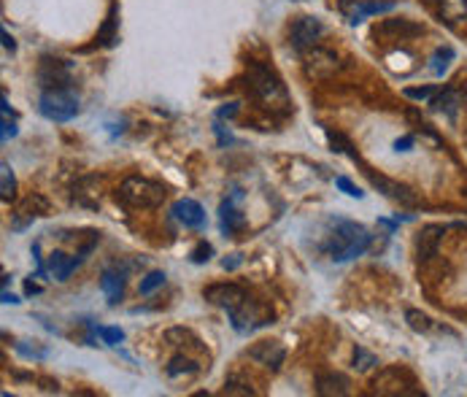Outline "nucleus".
<instances>
[{
    "label": "nucleus",
    "instance_id": "f257e3e1",
    "mask_svg": "<svg viewBox=\"0 0 467 397\" xmlns=\"http://www.w3.org/2000/svg\"><path fill=\"white\" fill-rule=\"evenodd\" d=\"M370 246V232L348 219H338L332 227L330 238L324 244V251L330 254V260L335 262H348L354 257H362Z\"/></svg>",
    "mask_w": 467,
    "mask_h": 397
},
{
    "label": "nucleus",
    "instance_id": "f03ea898",
    "mask_svg": "<svg viewBox=\"0 0 467 397\" xmlns=\"http://www.w3.org/2000/svg\"><path fill=\"white\" fill-rule=\"evenodd\" d=\"M249 87H252L254 97L265 108H276V111H287L289 108L287 87L281 84V78L276 76L268 65L254 62L249 68Z\"/></svg>",
    "mask_w": 467,
    "mask_h": 397
},
{
    "label": "nucleus",
    "instance_id": "7ed1b4c3",
    "mask_svg": "<svg viewBox=\"0 0 467 397\" xmlns=\"http://www.w3.org/2000/svg\"><path fill=\"white\" fill-rule=\"evenodd\" d=\"M117 198L130 206V208H157L162 206V200L167 198L165 186L151 179H141V176H130L119 184Z\"/></svg>",
    "mask_w": 467,
    "mask_h": 397
},
{
    "label": "nucleus",
    "instance_id": "20e7f679",
    "mask_svg": "<svg viewBox=\"0 0 467 397\" xmlns=\"http://www.w3.org/2000/svg\"><path fill=\"white\" fill-rule=\"evenodd\" d=\"M38 108L52 122H71L78 114V97L71 90H46L38 100Z\"/></svg>",
    "mask_w": 467,
    "mask_h": 397
},
{
    "label": "nucleus",
    "instance_id": "39448f33",
    "mask_svg": "<svg viewBox=\"0 0 467 397\" xmlns=\"http://www.w3.org/2000/svg\"><path fill=\"white\" fill-rule=\"evenodd\" d=\"M203 297L208 303H213V306L225 308L227 314H232V311H238L249 300V292L238 287V284H213V287L203 292Z\"/></svg>",
    "mask_w": 467,
    "mask_h": 397
},
{
    "label": "nucleus",
    "instance_id": "423d86ee",
    "mask_svg": "<svg viewBox=\"0 0 467 397\" xmlns=\"http://www.w3.org/2000/svg\"><path fill=\"white\" fill-rule=\"evenodd\" d=\"M341 68L338 54L330 49H321V46H311L308 54H305V73L311 78H330L335 71Z\"/></svg>",
    "mask_w": 467,
    "mask_h": 397
},
{
    "label": "nucleus",
    "instance_id": "0eeeda50",
    "mask_svg": "<svg viewBox=\"0 0 467 397\" xmlns=\"http://www.w3.org/2000/svg\"><path fill=\"white\" fill-rule=\"evenodd\" d=\"M321 32H324V28H321V22H319L317 16H300V19L292 25L289 38H292V46H295L297 52H308L311 46H317Z\"/></svg>",
    "mask_w": 467,
    "mask_h": 397
},
{
    "label": "nucleus",
    "instance_id": "6e6552de",
    "mask_svg": "<svg viewBox=\"0 0 467 397\" xmlns=\"http://www.w3.org/2000/svg\"><path fill=\"white\" fill-rule=\"evenodd\" d=\"M246 354H249V360H254L256 365L271 367V370H278L287 360V349L278 340H259Z\"/></svg>",
    "mask_w": 467,
    "mask_h": 397
},
{
    "label": "nucleus",
    "instance_id": "1a4fd4ad",
    "mask_svg": "<svg viewBox=\"0 0 467 397\" xmlns=\"http://www.w3.org/2000/svg\"><path fill=\"white\" fill-rule=\"evenodd\" d=\"M38 81H41L44 90H68L71 71L60 60H44L41 62V71H38Z\"/></svg>",
    "mask_w": 467,
    "mask_h": 397
},
{
    "label": "nucleus",
    "instance_id": "9d476101",
    "mask_svg": "<svg viewBox=\"0 0 467 397\" xmlns=\"http://www.w3.org/2000/svg\"><path fill=\"white\" fill-rule=\"evenodd\" d=\"M394 3H378V0H341V11L351 25H360L365 16L389 11Z\"/></svg>",
    "mask_w": 467,
    "mask_h": 397
},
{
    "label": "nucleus",
    "instance_id": "9b49d317",
    "mask_svg": "<svg viewBox=\"0 0 467 397\" xmlns=\"http://www.w3.org/2000/svg\"><path fill=\"white\" fill-rule=\"evenodd\" d=\"M173 216L179 219L184 227H189V230L206 227V211H203V206H200L197 200H189V198L179 200V203L173 206Z\"/></svg>",
    "mask_w": 467,
    "mask_h": 397
},
{
    "label": "nucleus",
    "instance_id": "f8f14e48",
    "mask_svg": "<svg viewBox=\"0 0 467 397\" xmlns=\"http://www.w3.org/2000/svg\"><path fill=\"white\" fill-rule=\"evenodd\" d=\"M238 198H241V195L235 192V195L227 198L225 203H222V208H219V216H222V232H225V235H235V232L243 230V225H246L243 214L235 208V200Z\"/></svg>",
    "mask_w": 467,
    "mask_h": 397
},
{
    "label": "nucleus",
    "instance_id": "ddd939ff",
    "mask_svg": "<svg viewBox=\"0 0 467 397\" xmlns=\"http://www.w3.org/2000/svg\"><path fill=\"white\" fill-rule=\"evenodd\" d=\"M440 235H443L440 225H430V227H424L416 235V254H419V260H430L435 254L437 244H440Z\"/></svg>",
    "mask_w": 467,
    "mask_h": 397
},
{
    "label": "nucleus",
    "instance_id": "4468645a",
    "mask_svg": "<svg viewBox=\"0 0 467 397\" xmlns=\"http://www.w3.org/2000/svg\"><path fill=\"white\" fill-rule=\"evenodd\" d=\"M367 176H370V182L376 184L378 189L386 195V198H392V200H400V203H406V206H410L413 203V195H410V189L408 186H403V184H397V182H389V179H384V176H376L373 170H367Z\"/></svg>",
    "mask_w": 467,
    "mask_h": 397
},
{
    "label": "nucleus",
    "instance_id": "2eb2a0df",
    "mask_svg": "<svg viewBox=\"0 0 467 397\" xmlns=\"http://www.w3.org/2000/svg\"><path fill=\"white\" fill-rule=\"evenodd\" d=\"M81 260H84V254L65 257L62 251H52V254H49V271L54 273V278H57V281H65V278H68V275L73 273L76 268L81 265Z\"/></svg>",
    "mask_w": 467,
    "mask_h": 397
},
{
    "label": "nucleus",
    "instance_id": "dca6fc26",
    "mask_svg": "<svg viewBox=\"0 0 467 397\" xmlns=\"http://www.w3.org/2000/svg\"><path fill=\"white\" fill-rule=\"evenodd\" d=\"M351 384H348L346 376H341V373H321L317 379V395L327 397V395H348L351 389H348Z\"/></svg>",
    "mask_w": 467,
    "mask_h": 397
},
{
    "label": "nucleus",
    "instance_id": "f3484780",
    "mask_svg": "<svg viewBox=\"0 0 467 397\" xmlns=\"http://www.w3.org/2000/svg\"><path fill=\"white\" fill-rule=\"evenodd\" d=\"M100 290L106 295V300L111 306H117L124 295V275L117 273V271H103L100 275Z\"/></svg>",
    "mask_w": 467,
    "mask_h": 397
},
{
    "label": "nucleus",
    "instance_id": "a211bd4d",
    "mask_svg": "<svg viewBox=\"0 0 467 397\" xmlns=\"http://www.w3.org/2000/svg\"><path fill=\"white\" fill-rule=\"evenodd\" d=\"M440 11L449 22L467 19V0H440Z\"/></svg>",
    "mask_w": 467,
    "mask_h": 397
},
{
    "label": "nucleus",
    "instance_id": "6ab92c4d",
    "mask_svg": "<svg viewBox=\"0 0 467 397\" xmlns=\"http://www.w3.org/2000/svg\"><path fill=\"white\" fill-rule=\"evenodd\" d=\"M14 189H16V179L14 173H11V165L3 162L0 165V198H3V203H8V200L14 198Z\"/></svg>",
    "mask_w": 467,
    "mask_h": 397
},
{
    "label": "nucleus",
    "instance_id": "aec40b11",
    "mask_svg": "<svg viewBox=\"0 0 467 397\" xmlns=\"http://www.w3.org/2000/svg\"><path fill=\"white\" fill-rule=\"evenodd\" d=\"M117 6H111V11H108V19H106V25L100 28V32H97V44H103V46H111L114 41H117Z\"/></svg>",
    "mask_w": 467,
    "mask_h": 397
},
{
    "label": "nucleus",
    "instance_id": "412c9836",
    "mask_svg": "<svg viewBox=\"0 0 467 397\" xmlns=\"http://www.w3.org/2000/svg\"><path fill=\"white\" fill-rule=\"evenodd\" d=\"M406 321L410 324L413 333H430V330H432V319H430L427 314H422V311H416V308H408Z\"/></svg>",
    "mask_w": 467,
    "mask_h": 397
},
{
    "label": "nucleus",
    "instance_id": "4be33fe9",
    "mask_svg": "<svg viewBox=\"0 0 467 397\" xmlns=\"http://www.w3.org/2000/svg\"><path fill=\"white\" fill-rule=\"evenodd\" d=\"M197 370H200V367H197L189 357H181V354L179 357H173L165 367V373L170 376V379H173V376H181V373H197Z\"/></svg>",
    "mask_w": 467,
    "mask_h": 397
},
{
    "label": "nucleus",
    "instance_id": "5701e85b",
    "mask_svg": "<svg viewBox=\"0 0 467 397\" xmlns=\"http://www.w3.org/2000/svg\"><path fill=\"white\" fill-rule=\"evenodd\" d=\"M400 32V38H406V35H419L422 32V25H413V22H408V19H392V22H386L384 28H381V32Z\"/></svg>",
    "mask_w": 467,
    "mask_h": 397
},
{
    "label": "nucleus",
    "instance_id": "b1692460",
    "mask_svg": "<svg viewBox=\"0 0 467 397\" xmlns=\"http://www.w3.org/2000/svg\"><path fill=\"white\" fill-rule=\"evenodd\" d=\"M454 60V49L451 46H446V49H437L435 54H432V65H430V68H432V73H435V76H443V73H446V71H449V62Z\"/></svg>",
    "mask_w": 467,
    "mask_h": 397
},
{
    "label": "nucleus",
    "instance_id": "393cba45",
    "mask_svg": "<svg viewBox=\"0 0 467 397\" xmlns=\"http://www.w3.org/2000/svg\"><path fill=\"white\" fill-rule=\"evenodd\" d=\"M49 211V203H46L41 195H32V198L25 200V206L19 208V214H28V216H44Z\"/></svg>",
    "mask_w": 467,
    "mask_h": 397
},
{
    "label": "nucleus",
    "instance_id": "a878e982",
    "mask_svg": "<svg viewBox=\"0 0 467 397\" xmlns=\"http://www.w3.org/2000/svg\"><path fill=\"white\" fill-rule=\"evenodd\" d=\"M160 287H165V273H162V271H151V273L141 281L138 292H141V295H151V292L160 290Z\"/></svg>",
    "mask_w": 467,
    "mask_h": 397
},
{
    "label": "nucleus",
    "instance_id": "bb28decb",
    "mask_svg": "<svg viewBox=\"0 0 467 397\" xmlns=\"http://www.w3.org/2000/svg\"><path fill=\"white\" fill-rule=\"evenodd\" d=\"M376 365H378V360L367 352V349H362V346L354 349V367H357L360 373H365V370H370V367H376Z\"/></svg>",
    "mask_w": 467,
    "mask_h": 397
},
{
    "label": "nucleus",
    "instance_id": "cd10ccee",
    "mask_svg": "<svg viewBox=\"0 0 467 397\" xmlns=\"http://www.w3.org/2000/svg\"><path fill=\"white\" fill-rule=\"evenodd\" d=\"M16 352L22 354V357H28V360H41V357H46V349H41V346H35L30 340H19L16 343Z\"/></svg>",
    "mask_w": 467,
    "mask_h": 397
},
{
    "label": "nucleus",
    "instance_id": "c85d7f7f",
    "mask_svg": "<svg viewBox=\"0 0 467 397\" xmlns=\"http://www.w3.org/2000/svg\"><path fill=\"white\" fill-rule=\"evenodd\" d=\"M97 336L103 338V343H108V346H117L124 340V333L119 327H97Z\"/></svg>",
    "mask_w": 467,
    "mask_h": 397
},
{
    "label": "nucleus",
    "instance_id": "c756f323",
    "mask_svg": "<svg viewBox=\"0 0 467 397\" xmlns=\"http://www.w3.org/2000/svg\"><path fill=\"white\" fill-rule=\"evenodd\" d=\"M165 340L170 343V346H179V343H184V340H195V336L189 333V330H184V327H170L165 333Z\"/></svg>",
    "mask_w": 467,
    "mask_h": 397
},
{
    "label": "nucleus",
    "instance_id": "7c9ffc66",
    "mask_svg": "<svg viewBox=\"0 0 467 397\" xmlns=\"http://www.w3.org/2000/svg\"><path fill=\"white\" fill-rule=\"evenodd\" d=\"M225 395H254V389L246 381H238V379H227L225 381Z\"/></svg>",
    "mask_w": 467,
    "mask_h": 397
},
{
    "label": "nucleus",
    "instance_id": "2f4dec72",
    "mask_svg": "<svg viewBox=\"0 0 467 397\" xmlns=\"http://www.w3.org/2000/svg\"><path fill=\"white\" fill-rule=\"evenodd\" d=\"M432 95H435V87H408L406 90V97L410 100H427Z\"/></svg>",
    "mask_w": 467,
    "mask_h": 397
},
{
    "label": "nucleus",
    "instance_id": "473e14b6",
    "mask_svg": "<svg viewBox=\"0 0 467 397\" xmlns=\"http://www.w3.org/2000/svg\"><path fill=\"white\" fill-rule=\"evenodd\" d=\"M335 186H338V189H343V192L351 195V198H362V195H365L360 186H354V184L348 182L346 176H338V179H335Z\"/></svg>",
    "mask_w": 467,
    "mask_h": 397
},
{
    "label": "nucleus",
    "instance_id": "72a5a7b5",
    "mask_svg": "<svg viewBox=\"0 0 467 397\" xmlns=\"http://www.w3.org/2000/svg\"><path fill=\"white\" fill-rule=\"evenodd\" d=\"M211 254H213V246L203 241V244H197V249L189 254V257H192V262H208L211 260Z\"/></svg>",
    "mask_w": 467,
    "mask_h": 397
},
{
    "label": "nucleus",
    "instance_id": "f704fd0d",
    "mask_svg": "<svg viewBox=\"0 0 467 397\" xmlns=\"http://www.w3.org/2000/svg\"><path fill=\"white\" fill-rule=\"evenodd\" d=\"M235 114H238V103H227V106H222L219 111H216L219 119H232Z\"/></svg>",
    "mask_w": 467,
    "mask_h": 397
},
{
    "label": "nucleus",
    "instance_id": "c9c22d12",
    "mask_svg": "<svg viewBox=\"0 0 467 397\" xmlns=\"http://www.w3.org/2000/svg\"><path fill=\"white\" fill-rule=\"evenodd\" d=\"M410 146H413V138L410 136H403L394 141V152H410Z\"/></svg>",
    "mask_w": 467,
    "mask_h": 397
},
{
    "label": "nucleus",
    "instance_id": "e433bc0d",
    "mask_svg": "<svg viewBox=\"0 0 467 397\" xmlns=\"http://www.w3.org/2000/svg\"><path fill=\"white\" fill-rule=\"evenodd\" d=\"M16 136V124L8 122V117H3V141H8V138Z\"/></svg>",
    "mask_w": 467,
    "mask_h": 397
},
{
    "label": "nucleus",
    "instance_id": "4c0bfd02",
    "mask_svg": "<svg viewBox=\"0 0 467 397\" xmlns=\"http://www.w3.org/2000/svg\"><path fill=\"white\" fill-rule=\"evenodd\" d=\"M3 46H6V49H8V52H14V49H16L14 38H11V35H8V30H3Z\"/></svg>",
    "mask_w": 467,
    "mask_h": 397
},
{
    "label": "nucleus",
    "instance_id": "58836bf2",
    "mask_svg": "<svg viewBox=\"0 0 467 397\" xmlns=\"http://www.w3.org/2000/svg\"><path fill=\"white\" fill-rule=\"evenodd\" d=\"M3 303H19V300H16L14 295H8V292H3Z\"/></svg>",
    "mask_w": 467,
    "mask_h": 397
}]
</instances>
